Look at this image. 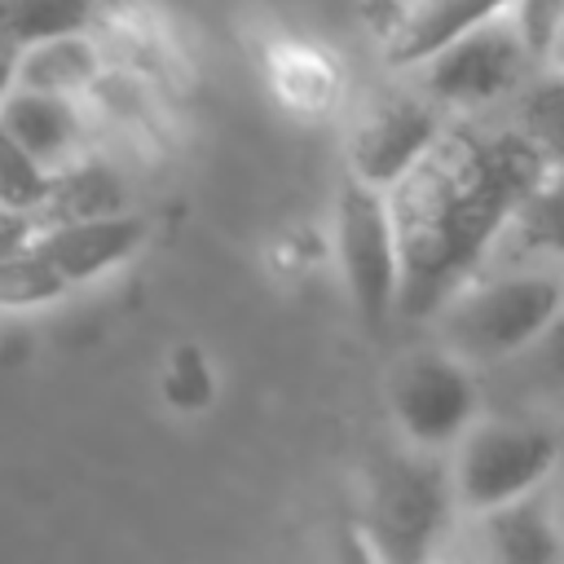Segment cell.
I'll return each mask as SVG.
<instances>
[{
    "label": "cell",
    "mask_w": 564,
    "mask_h": 564,
    "mask_svg": "<svg viewBox=\"0 0 564 564\" xmlns=\"http://www.w3.org/2000/svg\"><path fill=\"white\" fill-rule=\"evenodd\" d=\"M546 167L516 123H445L427 154L383 194L401 251L397 317L427 322L485 273L507 220Z\"/></svg>",
    "instance_id": "obj_1"
},
{
    "label": "cell",
    "mask_w": 564,
    "mask_h": 564,
    "mask_svg": "<svg viewBox=\"0 0 564 564\" xmlns=\"http://www.w3.org/2000/svg\"><path fill=\"white\" fill-rule=\"evenodd\" d=\"M564 304V269H498L476 273L463 291H454L436 317H441V348L480 366L516 361L533 348V339L551 326V317Z\"/></svg>",
    "instance_id": "obj_2"
},
{
    "label": "cell",
    "mask_w": 564,
    "mask_h": 564,
    "mask_svg": "<svg viewBox=\"0 0 564 564\" xmlns=\"http://www.w3.org/2000/svg\"><path fill=\"white\" fill-rule=\"evenodd\" d=\"M449 463L427 449H397L375 463L361 533L379 564H441L454 529Z\"/></svg>",
    "instance_id": "obj_3"
},
{
    "label": "cell",
    "mask_w": 564,
    "mask_h": 564,
    "mask_svg": "<svg viewBox=\"0 0 564 564\" xmlns=\"http://www.w3.org/2000/svg\"><path fill=\"white\" fill-rule=\"evenodd\" d=\"M560 467V436L533 419H476L449 458L454 502L467 516L546 489Z\"/></svg>",
    "instance_id": "obj_4"
},
{
    "label": "cell",
    "mask_w": 564,
    "mask_h": 564,
    "mask_svg": "<svg viewBox=\"0 0 564 564\" xmlns=\"http://www.w3.org/2000/svg\"><path fill=\"white\" fill-rule=\"evenodd\" d=\"M388 405L405 445L441 454L480 419V379L445 348L405 352L388 379Z\"/></svg>",
    "instance_id": "obj_5"
},
{
    "label": "cell",
    "mask_w": 564,
    "mask_h": 564,
    "mask_svg": "<svg viewBox=\"0 0 564 564\" xmlns=\"http://www.w3.org/2000/svg\"><path fill=\"white\" fill-rule=\"evenodd\" d=\"M529 66L533 57L516 22L498 13L471 26L467 35L449 40L445 48H436L427 62H419L414 79H419V93L441 110H480L511 97L524 84Z\"/></svg>",
    "instance_id": "obj_6"
},
{
    "label": "cell",
    "mask_w": 564,
    "mask_h": 564,
    "mask_svg": "<svg viewBox=\"0 0 564 564\" xmlns=\"http://www.w3.org/2000/svg\"><path fill=\"white\" fill-rule=\"evenodd\" d=\"M335 256L357 317L370 330H383L401 304V251L379 189L344 181L335 198Z\"/></svg>",
    "instance_id": "obj_7"
},
{
    "label": "cell",
    "mask_w": 564,
    "mask_h": 564,
    "mask_svg": "<svg viewBox=\"0 0 564 564\" xmlns=\"http://www.w3.org/2000/svg\"><path fill=\"white\" fill-rule=\"evenodd\" d=\"M445 110L414 93H383L348 132V181L388 194L441 137Z\"/></svg>",
    "instance_id": "obj_8"
},
{
    "label": "cell",
    "mask_w": 564,
    "mask_h": 564,
    "mask_svg": "<svg viewBox=\"0 0 564 564\" xmlns=\"http://www.w3.org/2000/svg\"><path fill=\"white\" fill-rule=\"evenodd\" d=\"M150 238V220L141 212H115V216H88V220H53L40 225L31 247L62 273V282L88 286L119 264H128Z\"/></svg>",
    "instance_id": "obj_9"
},
{
    "label": "cell",
    "mask_w": 564,
    "mask_h": 564,
    "mask_svg": "<svg viewBox=\"0 0 564 564\" xmlns=\"http://www.w3.org/2000/svg\"><path fill=\"white\" fill-rule=\"evenodd\" d=\"M476 564H564V520L546 489L476 516Z\"/></svg>",
    "instance_id": "obj_10"
},
{
    "label": "cell",
    "mask_w": 564,
    "mask_h": 564,
    "mask_svg": "<svg viewBox=\"0 0 564 564\" xmlns=\"http://www.w3.org/2000/svg\"><path fill=\"white\" fill-rule=\"evenodd\" d=\"M0 128L48 172L84 154L88 145V115L84 97H57V93H31L9 88L0 97Z\"/></svg>",
    "instance_id": "obj_11"
},
{
    "label": "cell",
    "mask_w": 564,
    "mask_h": 564,
    "mask_svg": "<svg viewBox=\"0 0 564 564\" xmlns=\"http://www.w3.org/2000/svg\"><path fill=\"white\" fill-rule=\"evenodd\" d=\"M507 9L511 0H405L383 35V62L392 70H414L436 48Z\"/></svg>",
    "instance_id": "obj_12"
},
{
    "label": "cell",
    "mask_w": 564,
    "mask_h": 564,
    "mask_svg": "<svg viewBox=\"0 0 564 564\" xmlns=\"http://www.w3.org/2000/svg\"><path fill=\"white\" fill-rule=\"evenodd\" d=\"M489 264H498V269L564 264V167H546V176L524 194V203L507 220Z\"/></svg>",
    "instance_id": "obj_13"
},
{
    "label": "cell",
    "mask_w": 564,
    "mask_h": 564,
    "mask_svg": "<svg viewBox=\"0 0 564 564\" xmlns=\"http://www.w3.org/2000/svg\"><path fill=\"white\" fill-rule=\"evenodd\" d=\"M132 212L123 172L101 154H75L48 176V198L40 207V225L53 220H88V216H115Z\"/></svg>",
    "instance_id": "obj_14"
},
{
    "label": "cell",
    "mask_w": 564,
    "mask_h": 564,
    "mask_svg": "<svg viewBox=\"0 0 564 564\" xmlns=\"http://www.w3.org/2000/svg\"><path fill=\"white\" fill-rule=\"evenodd\" d=\"M101 70H106L101 66V48L84 31V35H62V40H44V44L18 48L13 88L57 93V97H84Z\"/></svg>",
    "instance_id": "obj_15"
},
{
    "label": "cell",
    "mask_w": 564,
    "mask_h": 564,
    "mask_svg": "<svg viewBox=\"0 0 564 564\" xmlns=\"http://www.w3.org/2000/svg\"><path fill=\"white\" fill-rule=\"evenodd\" d=\"M97 18V0H0V40L31 48L62 35H84Z\"/></svg>",
    "instance_id": "obj_16"
},
{
    "label": "cell",
    "mask_w": 564,
    "mask_h": 564,
    "mask_svg": "<svg viewBox=\"0 0 564 564\" xmlns=\"http://www.w3.org/2000/svg\"><path fill=\"white\" fill-rule=\"evenodd\" d=\"M66 295H70V286L62 282V273L31 242L0 256V313L48 308V304H57Z\"/></svg>",
    "instance_id": "obj_17"
},
{
    "label": "cell",
    "mask_w": 564,
    "mask_h": 564,
    "mask_svg": "<svg viewBox=\"0 0 564 564\" xmlns=\"http://www.w3.org/2000/svg\"><path fill=\"white\" fill-rule=\"evenodd\" d=\"M516 128L551 167H564V75H546L520 97Z\"/></svg>",
    "instance_id": "obj_18"
},
{
    "label": "cell",
    "mask_w": 564,
    "mask_h": 564,
    "mask_svg": "<svg viewBox=\"0 0 564 564\" xmlns=\"http://www.w3.org/2000/svg\"><path fill=\"white\" fill-rule=\"evenodd\" d=\"M48 167H40L4 128H0V207L22 212L40 225V207L48 198Z\"/></svg>",
    "instance_id": "obj_19"
},
{
    "label": "cell",
    "mask_w": 564,
    "mask_h": 564,
    "mask_svg": "<svg viewBox=\"0 0 564 564\" xmlns=\"http://www.w3.org/2000/svg\"><path fill=\"white\" fill-rule=\"evenodd\" d=\"M516 361H524V370H529V379H533L538 388L564 392V304H560V313L551 317V326L533 339V348L520 352Z\"/></svg>",
    "instance_id": "obj_20"
},
{
    "label": "cell",
    "mask_w": 564,
    "mask_h": 564,
    "mask_svg": "<svg viewBox=\"0 0 564 564\" xmlns=\"http://www.w3.org/2000/svg\"><path fill=\"white\" fill-rule=\"evenodd\" d=\"M560 13H564V0H511L507 18L516 22V31H520V40H524L533 62H542V53H546V44L555 35Z\"/></svg>",
    "instance_id": "obj_21"
},
{
    "label": "cell",
    "mask_w": 564,
    "mask_h": 564,
    "mask_svg": "<svg viewBox=\"0 0 564 564\" xmlns=\"http://www.w3.org/2000/svg\"><path fill=\"white\" fill-rule=\"evenodd\" d=\"M335 564H379V555L370 551L361 524H339V533H335Z\"/></svg>",
    "instance_id": "obj_22"
},
{
    "label": "cell",
    "mask_w": 564,
    "mask_h": 564,
    "mask_svg": "<svg viewBox=\"0 0 564 564\" xmlns=\"http://www.w3.org/2000/svg\"><path fill=\"white\" fill-rule=\"evenodd\" d=\"M542 66H546L551 75H564V13H560L555 35H551V44H546V53H542Z\"/></svg>",
    "instance_id": "obj_23"
},
{
    "label": "cell",
    "mask_w": 564,
    "mask_h": 564,
    "mask_svg": "<svg viewBox=\"0 0 564 564\" xmlns=\"http://www.w3.org/2000/svg\"><path fill=\"white\" fill-rule=\"evenodd\" d=\"M560 520H564V511H560Z\"/></svg>",
    "instance_id": "obj_24"
}]
</instances>
